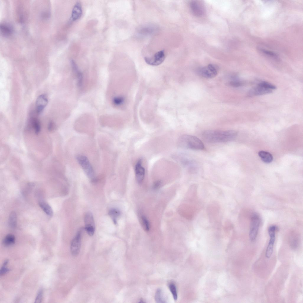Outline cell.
Here are the masks:
<instances>
[{
	"instance_id": "18",
	"label": "cell",
	"mask_w": 303,
	"mask_h": 303,
	"mask_svg": "<svg viewBox=\"0 0 303 303\" xmlns=\"http://www.w3.org/2000/svg\"><path fill=\"white\" fill-rule=\"evenodd\" d=\"M15 240V237L13 235L8 234L4 238L3 243L5 246H11L14 244Z\"/></svg>"
},
{
	"instance_id": "25",
	"label": "cell",
	"mask_w": 303,
	"mask_h": 303,
	"mask_svg": "<svg viewBox=\"0 0 303 303\" xmlns=\"http://www.w3.org/2000/svg\"><path fill=\"white\" fill-rule=\"evenodd\" d=\"M16 215L14 212H12L10 214L8 220L9 226L14 228L16 225Z\"/></svg>"
},
{
	"instance_id": "34",
	"label": "cell",
	"mask_w": 303,
	"mask_h": 303,
	"mask_svg": "<svg viewBox=\"0 0 303 303\" xmlns=\"http://www.w3.org/2000/svg\"><path fill=\"white\" fill-rule=\"evenodd\" d=\"M161 181H158L155 182L154 185L153 187L154 189H157L159 188L161 185Z\"/></svg>"
},
{
	"instance_id": "27",
	"label": "cell",
	"mask_w": 303,
	"mask_h": 303,
	"mask_svg": "<svg viewBox=\"0 0 303 303\" xmlns=\"http://www.w3.org/2000/svg\"><path fill=\"white\" fill-rule=\"evenodd\" d=\"M169 288L175 300H176L178 298L177 293L175 286L173 283H171L169 285Z\"/></svg>"
},
{
	"instance_id": "19",
	"label": "cell",
	"mask_w": 303,
	"mask_h": 303,
	"mask_svg": "<svg viewBox=\"0 0 303 303\" xmlns=\"http://www.w3.org/2000/svg\"><path fill=\"white\" fill-rule=\"evenodd\" d=\"M109 214L114 223L116 224L117 220L120 215V212L119 210L117 209L112 208L109 210Z\"/></svg>"
},
{
	"instance_id": "29",
	"label": "cell",
	"mask_w": 303,
	"mask_h": 303,
	"mask_svg": "<svg viewBox=\"0 0 303 303\" xmlns=\"http://www.w3.org/2000/svg\"><path fill=\"white\" fill-rule=\"evenodd\" d=\"M243 84L242 81L237 79H233L229 83L231 86L234 87H239L242 86Z\"/></svg>"
},
{
	"instance_id": "22",
	"label": "cell",
	"mask_w": 303,
	"mask_h": 303,
	"mask_svg": "<svg viewBox=\"0 0 303 303\" xmlns=\"http://www.w3.org/2000/svg\"><path fill=\"white\" fill-rule=\"evenodd\" d=\"M197 188L196 185H192L189 188V201H194L197 198Z\"/></svg>"
},
{
	"instance_id": "28",
	"label": "cell",
	"mask_w": 303,
	"mask_h": 303,
	"mask_svg": "<svg viewBox=\"0 0 303 303\" xmlns=\"http://www.w3.org/2000/svg\"><path fill=\"white\" fill-rule=\"evenodd\" d=\"M8 260H6L4 262L0 270V276L8 272L9 270L7 267L6 266L8 263Z\"/></svg>"
},
{
	"instance_id": "26",
	"label": "cell",
	"mask_w": 303,
	"mask_h": 303,
	"mask_svg": "<svg viewBox=\"0 0 303 303\" xmlns=\"http://www.w3.org/2000/svg\"><path fill=\"white\" fill-rule=\"evenodd\" d=\"M155 299L157 303L166 302L164 299L163 298L162 291L160 289H158L157 290L155 294Z\"/></svg>"
},
{
	"instance_id": "2",
	"label": "cell",
	"mask_w": 303,
	"mask_h": 303,
	"mask_svg": "<svg viewBox=\"0 0 303 303\" xmlns=\"http://www.w3.org/2000/svg\"><path fill=\"white\" fill-rule=\"evenodd\" d=\"M178 144L182 148L194 150H201L204 149V144L199 139L189 135L181 136L178 140Z\"/></svg>"
},
{
	"instance_id": "14",
	"label": "cell",
	"mask_w": 303,
	"mask_h": 303,
	"mask_svg": "<svg viewBox=\"0 0 303 303\" xmlns=\"http://www.w3.org/2000/svg\"><path fill=\"white\" fill-rule=\"evenodd\" d=\"M82 14V9L80 3L77 2L74 6L72 12L71 19L75 21L79 19Z\"/></svg>"
},
{
	"instance_id": "31",
	"label": "cell",
	"mask_w": 303,
	"mask_h": 303,
	"mask_svg": "<svg viewBox=\"0 0 303 303\" xmlns=\"http://www.w3.org/2000/svg\"><path fill=\"white\" fill-rule=\"evenodd\" d=\"M43 295V291L42 289H40L37 294L35 302L40 303L41 302Z\"/></svg>"
},
{
	"instance_id": "10",
	"label": "cell",
	"mask_w": 303,
	"mask_h": 303,
	"mask_svg": "<svg viewBox=\"0 0 303 303\" xmlns=\"http://www.w3.org/2000/svg\"><path fill=\"white\" fill-rule=\"evenodd\" d=\"M275 228L273 226L269 227L268 232L270 236V240L268 245L265 253V256L267 258L271 257L273 251V245L275 239Z\"/></svg>"
},
{
	"instance_id": "32",
	"label": "cell",
	"mask_w": 303,
	"mask_h": 303,
	"mask_svg": "<svg viewBox=\"0 0 303 303\" xmlns=\"http://www.w3.org/2000/svg\"><path fill=\"white\" fill-rule=\"evenodd\" d=\"M262 51L263 53H264L265 54L267 55H269L270 57H274L275 58L277 57V56L275 54L272 52L266 51L263 49L262 50Z\"/></svg>"
},
{
	"instance_id": "12",
	"label": "cell",
	"mask_w": 303,
	"mask_h": 303,
	"mask_svg": "<svg viewBox=\"0 0 303 303\" xmlns=\"http://www.w3.org/2000/svg\"><path fill=\"white\" fill-rule=\"evenodd\" d=\"M142 161L141 159H139L135 168L136 178L138 182L139 183L143 181L145 173V169L142 165Z\"/></svg>"
},
{
	"instance_id": "8",
	"label": "cell",
	"mask_w": 303,
	"mask_h": 303,
	"mask_svg": "<svg viewBox=\"0 0 303 303\" xmlns=\"http://www.w3.org/2000/svg\"><path fill=\"white\" fill-rule=\"evenodd\" d=\"M198 72L199 75L203 77L211 78L215 77L218 72L216 67L210 64L200 69Z\"/></svg>"
},
{
	"instance_id": "33",
	"label": "cell",
	"mask_w": 303,
	"mask_h": 303,
	"mask_svg": "<svg viewBox=\"0 0 303 303\" xmlns=\"http://www.w3.org/2000/svg\"><path fill=\"white\" fill-rule=\"evenodd\" d=\"M232 225L231 223L229 221H226L225 222L224 226L225 230H231L232 228Z\"/></svg>"
},
{
	"instance_id": "4",
	"label": "cell",
	"mask_w": 303,
	"mask_h": 303,
	"mask_svg": "<svg viewBox=\"0 0 303 303\" xmlns=\"http://www.w3.org/2000/svg\"><path fill=\"white\" fill-rule=\"evenodd\" d=\"M76 159L88 178L92 181H96V178L95 173L87 157L83 155H78L77 156Z\"/></svg>"
},
{
	"instance_id": "23",
	"label": "cell",
	"mask_w": 303,
	"mask_h": 303,
	"mask_svg": "<svg viewBox=\"0 0 303 303\" xmlns=\"http://www.w3.org/2000/svg\"><path fill=\"white\" fill-rule=\"evenodd\" d=\"M0 30L1 33L4 36H9L12 32L11 27L9 25L4 24L1 25Z\"/></svg>"
},
{
	"instance_id": "1",
	"label": "cell",
	"mask_w": 303,
	"mask_h": 303,
	"mask_svg": "<svg viewBox=\"0 0 303 303\" xmlns=\"http://www.w3.org/2000/svg\"><path fill=\"white\" fill-rule=\"evenodd\" d=\"M237 135V132L234 130H208L202 134L203 139L210 143L230 141L235 139Z\"/></svg>"
},
{
	"instance_id": "9",
	"label": "cell",
	"mask_w": 303,
	"mask_h": 303,
	"mask_svg": "<svg viewBox=\"0 0 303 303\" xmlns=\"http://www.w3.org/2000/svg\"><path fill=\"white\" fill-rule=\"evenodd\" d=\"M81 231H79L72 239L70 245V251L73 256H76L79 253L81 246Z\"/></svg>"
},
{
	"instance_id": "20",
	"label": "cell",
	"mask_w": 303,
	"mask_h": 303,
	"mask_svg": "<svg viewBox=\"0 0 303 303\" xmlns=\"http://www.w3.org/2000/svg\"><path fill=\"white\" fill-rule=\"evenodd\" d=\"M31 127L35 133L37 134L40 131L41 125L39 121L36 118H33L31 121Z\"/></svg>"
},
{
	"instance_id": "13",
	"label": "cell",
	"mask_w": 303,
	"mask_h": 303,
	"mask_svg": "<svg viewBox=\"0 0 303 303\" xmlns=\"http://www.w3.org/2000/svg\"><path fill=\"white\" fill-rule=\"evenodd\" d=\"M48 102V99L44 95L42 94L38 97L36 102V110L38 114L42 112Z\"/></svg>"
},
{
	"instance_id": "21",
	"label": "cell",
	"mask_w": 303,
	"mask_h": 303,
	"mask_svg": "<svg viewBox=\"0 0 303 303\" xmlns=\"http://www.w3.org/2000/svg\"><path fill=\"white\" fill-rule=\"evenodd\" d=\"M207 210L208 214L212 217L218 213L219 207L216 204H211L208 207Z\"/></svg>"
},
{
	"instance_id": "30",
	"label": "cell",
	"mask_w": 303,
	"mask_h": 303,
	"mask_svg": "<svg viewBox=\"0 0 303 303\" xmlns=\"http://www.w3.org/2000/svg\"><path fill=\"white\" fill-rule=\"evenodd\" d=\"M124 101V98L121 96L115 97L113 98V103L117 105L121 104Z\"/></svg>"
},
{
	"instance_id": "15",
	"label": "cell",
	"mask_w": 303,
	"mask_h": 303,
	"mask_svg": "<svg viewBox=\"0 0 303 303\" xmlns=\"http://www.w3.org/2000/svg\"><path fill=\"white\" fill-rule=\"evenodd\" d=\"M258 155L262 160L265 163H270L273 160V156L268 152L261 151L258 152Z\"/></svg>"
},
{
	"instance_id": "5",
	"label": "cell",
	"mask_w": 303,
	"mask_h": 303,
	"mask_svg": "<svg viewBox=\"0 0 303 303\" xmlns=\"http://www.w3.org/2000/svg\"><path fill=\"white\" fill-rule=\"evenodd\" d=\"M260 218L256 213L253 214L251 217L249 237L251 241H254L257 236L260 225Z\"/></svg>"
},
{
	"instance_id": "16",
	"label": "cell",
	"mask_w": 303,
	"mask_h": 303,
	"mask_svg": "<svg viewBox=\"0 0 303 303\" xmlns=\"http://www.w3.org/2000/svg\"><path fill=\"white\" fill-rule=\"evenodd\" d=\"M71 66L73 70L76 73L78 79V84L79 86H80L82 83L83 75L81 72L79 71L78 68L75 63V62L72 60L71 61Z\"/></svg>"
},
{
	"instance_id": "11",
	"label": "cell",
	"mask_w": 303,
	"mask_h": 303,
	"mask_svg": "<svg viewBox=\"0 0 303 303\" xmlns=\"http://www.w3.org/2000/svg\"><path fill=\"white\" fill-rule=\"evenodd\" d=\"M190 7L193 14L196 16L201 17L204 14V6L200 1H192L190 3Z\"/></svg>"
},
{
	"instance_id": "3",
	"label": "cell",
	"mask_w": 303,
	"mask_h": 303,
	"mask_svg": "<svg viewBox=\"0 0 303 303\" xmlns=\"http://www.w3.org/2000/svg\"><path fill=\"white\" fill-rule=\"evenodd\" d=\"M276 88L274 85L267 82L262 81L257 86L251 89L248 92V96H252L270 94Z\"/></svg>"
},
{
	"instance_id": "17",
	"label": "cell",
	"mask_w": 303,
	"mask_h": 303,
	"mask_svg": "<svg viewBox=\"0 0 303 303\" xmlns=\"http://www.w3.org/2000/svg\"><path fill=\"white\" fill-rule=\"evenodd\" d=\"M40 207L48 215L51 216L53 215V212L50 206L44 202H40L39 203Z\"/></svg>"
},
{
	"instance_id": "7",
	"label": "cell",
	"mask_w": 303,
	"mask_h": 303,
	"mask_svg": "<svg viewBox=\"0 0 303 303\" xmlns=\"http://www.w3.org/2000/svg\"><path fill=\"white\" fill-rule=\"evenodd\" d=\"M85 229L88 234L92 236L95 231L94 218L92 214L90 212L87 213L84 218Z\"/></svg>"
},
{
	"instance_id": "6",
	"label": "cell",
	"mask_w": 303,
	"mask_h": 303,
	"mask_svg": "<svg viewBox=\"0 0 303 303\" xmlns=\"http://www.w3.org/2000/svg\"><path fill=\"white\" fill-rule=\"evenodd\" d=\"M165 58V52L162 50L156 53L151 57H146L145 61L148 64L152 66H157L161 64Z\"/></svg>"
},
{
	"instance_id": "24",
	"label": "cell",
	"mask_w": 303,
	"mask_h": 303,
	"mask_svg": "<svg viewBox=\"0 0 303 303\" xmlns=\"http://www.w3.org/2000/svg\"><path fill=\"white\" fill-rule=\"evenodd\" d=\"M142 226L146 231H149L150 228V224L147 218L144 215H142L140 217Z\"/></svg>"
}]
</instances>
